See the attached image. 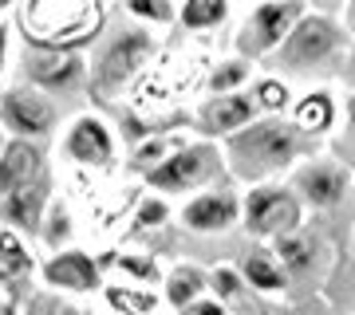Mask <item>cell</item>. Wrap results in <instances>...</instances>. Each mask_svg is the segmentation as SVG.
<instances>
[{
	"mask_svg": "<svg viewBox=\"0 0 355 315\" xmlns=\"http://www.w3.org/2000/svg\"><path fill=\"white\" fill-rule=\"evenodd\" d=\"M308 150H312V138L284 114H261V118H253L249 126H241L237 134L225 138L229 170L249 186L272 181L277 174L292 170Z\"/></svg>",
	"mask_w": 355,
	"mask_h": 315,
	"instance_id": "cell-1",
	"label": "cell"
},
{
	"mask_svg": "<svg viewBox=\"0 0 355 315\" xmlns=\"http://www.w3.org/2000/svg\"><path fill=\"white\" fill-rule=\"evenodd\" d=\"M154 51H158V39H154V32L146 24L123 28L119 36H111L103 44L99 60L91 63V83H87L91 95L95 99H114L154 60Z\"/></svg>",
	"mask_w": 355,
	"mask_h": 315,
	"instance_id": "cell-2",
	"label": "cell"
},
{
	"mask_svg": "<svg viewBox=\"0 0 355 315\" xmlns=\"http://www.w3.org/2000/svg\"><path fill=\"white\" fill-rule=\"evenodd\" d=\"M225 165V154L214 142H182L162 165H154L146 174V186L158 189L162 197L166 193H193V189H205L209 181H221Z\"/></svg>",
	"mask_w": 355,
	"mask_h": 315,
	"instance_id": "cell-3",
	"label": "cell"
},
{
	"mask_svg": "<svg viewBox=\"0 0 355 315\" xmlns=\"http://www.w3.org/2000/svg\"><path fill=\"white\" fill-rule=\"evenodd\" d=\"M245 228L253 237L280 240L288 233H300L304 225V201L292 186H277V181H261L245 193Z\"/></svg>",
	"mask_w": 355,
	"mask_h": 315,
	"instance_id": "cell-4",
	"label": "cell"
},
{
	"mask_svg": "<svg viewBox=\"0 0 355 315\" xmlns=\"http://www.w3.org/2000/svg\"><path fill=\"white\" fill-rule=\"evenodd\" d=\"M20 63H24V83L40 87L44 95H71L83 83H91V63L79 48L28 44Z\"/></svg>",
	"mask_w": 355,
	"mask_h": 315,
	"instance_id": "cell-5",
	"label": "cell"
},
{
	"mask_svg": "<svg viewBox=\"0 0 355 315\" xmlns=\"http://www.w3.org/2000/svg\"><path fill=\"white\" fill-rule=\"evenodd\" d=\"M340 51H343V28L324 12H308L288 32V39L280 44L277 63L284 71H312V67H324L328 60H336Z\"/></svg>",
	"mask_w": 355,
	"mask_h": 315,
	"instance_id": "cell-6",
	"label": "cell"
},
{
	"mask_svg": "<svg viewBox=\"0 0 355 315\" xmlns=\"http://www.w3.org/2000/svg\"><path fill=\"white\" fill-rule=\"evenodd\" d=\"M308 16L304 0H265L257 4L245 28L237 32V51L245 60H265V55H277L280 44L288 39V32Z\"/></svg>",
	"mask_w": 355,
	"mask_h": 315,
	"instance_id": "cell-7",
	"label": "cell"
},
{
	"mask_svg": "<svg viewBox=\"0 0 355 315\" xmlns=\"http://www.w3.org/2000/svg\"><path fill=\"white\" fill-rule=\"evenodd\" d=\"M0 126L8 138H28V142H44L55 134L60 126V111L55 102L32 83H16V87L0 91Z\"/></svg>",
	"mask_w": 355,
	"mask_h": 315,
	"instance_id": "cell-8",
	"label": "cell"
},
{
	"mask_svg": "<svg viewBox=\"0 0 355 315\" xmlns=\"http://www.w3.org/2000/svg\"><path fill=\"white\" fill-rule=\"evenodd\" d=\"M60 150L71 165H83V170H111L114 158H119V134L103 123L99 114H76L64 130V142Z\"/></svg>",
	"mask_w": 355,
	"mask_h": 315,
	"instance_id": "cell-9",
	"label": "cell"
},
{
	"mask_svg": "<svg viewBox=\"0 0 355 315\" xmlns=\"http://www.w3.org/2000/svg\"><path fill=\"white\" fill-rule=\"evenodd\" d=\"M40 280L64 296H95L103 291V260L87 249H60L40 264Z\"/></svg>",
	"mask_w": 355,
	"mask_h": 315,
	"instance_id": "cell-10",
	"label": "cell"
},
{
	"mask_svg": "<svg viewBox=\"0 0 355 315\" xmlns=\"http://www.w3.org/2000/svg\"><path fill=\"white\" fill-rule=\"evenodd\" d=\"M241 213H245V201L237 197V189L214 186V189L193 193L190 201L182 205L178 221L190 233H225V228H233L241 221Z\"/></svg>",
	"mask_w": 355,
	"mask_h": 315,
	"instance_id": "cell-11",
	"label": "cell"
},
{
	"mask_svg": "<svg viewBox=\"0 0 355 315\" xmlns=\"http://www.w3.org/2000/svg\"><path fill=\"white\" fill-rule=\"evenodd\" d=\"M292 189L300 193V201L308 209H331L347 197L352 189V174L347 165L336 162V158H316V162H304L292 177Z\"/></svg>",
	"mask_w": 355,
	"mask_h": 315,
	"instance_id": "cell-12",
	"label": "cell"
},
{
	"mask_svg": "<svg viewBox=\"0 0 355 315\" xmlns=\"http://www.w3.org/2000/svg\"><path fill=\"white\" fill-rule=\"evenodd\" d=\"M261 114V102H257L253 91H229V95H209V99L198 107V130L205 138H229L237 134L241 126H249Z\"/></svg>",
	"mask_w": 355,
	"mask_h": 315,
	"instance_id": "cell-13",
	"label": "cell"
},
{
	"mask_svg": "<svg viewBox=\"0 0 355 315\" xmlns=\"http://www.w3.org/2000/svg\"><path fill=\"white\" fill-rule=\"evenodd\" d=\"M48 205H51V177L44 174L36 181H28V186L12 189L8 197H0V221L8 228H20L24 237H40Z\"/></svg>",
	"mask_w": 355,
	"mask_h": 315,
	"instance_id": "cell-14",
	"label": "cell"
},
{
	"mask_svg": "<svg viewBox=\"0 0 355 315\" xmlns=\"http://www.w3.org/2000/svg\"><path fill=\"white\" fill-rule=\"evenodd\" d=\"M44 150L40 142H28V138H8V146L0 150V197H8L12 189L28 186L44 177Z\"/></svg>",
	"mask_w": 355,
	"mask_h": 315,
	"instance_id": "cell-15",
	"label": "cell"
},
{
	"mask_svg": "<svg viewBox=\"0 0 355 315\" xmlns=\"http://www.w3.org/2000/svg\"><path fill=\"white\" fill-rule=\"evenodd\" d=\"M241 276L249 280V288L253 291H272V296H280V291L288 288V268L280 264L277 249H249V256L241 260Z\"/></svg>",
	"mask_w": 355,
	"mask_h": 315,
	"instance_id": "cell-16",
	"label": "cell"
},
{
	"mask_svg": "<svg viewBox=\"0 0 355 315\" xmlns=\"http://www.w3.org/2000/svg\"><path fill=\"white\" fill-rule=\"evenodd\" d=\"M205 291H209V272H202L198 264H174L162 280V300L174 312L190 307L193 300H202Z\"/></svg>",
	"mask_w": 355,
	"mask_h": 315,
	"instance_id": "cell-17",
	"label": "cell"
},
{
	"mask_svg": "<svg viewBox=\"0 0 355 315\" xmlns=\"http://www.w3.org/2000/svg\"><path fill=\"white\" fill-rule=\"evenodd\" d=\"M36 252H32V237H24L20 228L0 225V276L4 280H24L36 272Z\"/></svg>",
	"mask_w": 355,
	"mask_h": 315,
	"instance_id": "cell-18",
	"label": "cell"
},
{
	"mask_svg": "<svg viewBox=\"0 0 355 315\" xmlns=\"http://www.w3.org/2000/svg\"><path fill=\"white\" fill-rule=\"evenodd\" d=\"M292 123L300 126L308 138L328 134L331 126H336V99H331L328 91H312V95H304L292 107Z\"/></svg>",
	"mask_w": 355,
	"mask_h": 315,
	"instance_id": "cell-19",
	"label": "cell"
},
{
	"mask_svg": "<svg viewBox=\"0 0 355 315\" xmlns=\"http://www.w3.org/2000/svg\"><path fill=\"white\" fill-rule=\"evenodd\" d=\"M103 300H107L111 315H154L162 296H154L150 288H139V284H103Z\"/></svg>",
	"mask_w": 355,
	"mask_h": 315,
	"instance_id": "cell-20",
	"label": "cell"
},
{
	"mask_svg": "<svg viewBox=\"0 0 355 315\" xmlns=\"http://www.w3.org/2000/svg\"><path fill=\"white\" fill-rule=\"evenodd\" d=\"M209 291H214L217 300L233 303V307H245V312L261 315V307H257L253 300H249V280L241 276V268H229V264H217L214 272H209Z\"/></svg>",
	"mask_w": 355,
	"mask_h": 315,
	"instance_id": "cell-21",
	"label": "cell"
},
{
	"mask_svg": "<svg viewBox=\"0 0 355 315\" xmlns=\"http://www.w3.org/2000/svg\"><path fill=\"white\" fill-rule=\"evenodd\" d=\"M229 20V0H182L178 24L186 32H209Z\"/></svg>",
	"mask_w": 355,
	"mask_h": 315,
	"instance_id": "cell-22",
	"label": "cell"
},
{
	"mask_svg": "<svg viewBox=\"0 0 355 315\" xmlns=\"http://www.w3.org/2000/svg\"><path fill=\"white\" fill-rule=\"evenodd\" d=\"M103 268H114V272H123L130 276L135 284H162V268L154 256H142V252H107L103 256Z\"/></svg>",
	"mask_w": 355,
	"mask_h": 315,
	"instance_id": "cell-23",
	"label": "cell"
},
{
	"mask_svg": "<svg viewBox=\"0 0 355 315\" xmlns=\"http://www.w3.org/2000/svg\"><path fill=\"white\" fill-rule=\"evenodd\" d=\"M178 146H182V138H178V134H170V130H154L150 138H142L139 146H135V154H130V165H135L142 177H146L154 165H162L166 158L178 150Z\"/></svg>",
	"mask_w": 355,
	"mask_h": 315,
	"instance_id": "cell-24",
	"label": "cell"
},
{
	"mask_svg": "<svg viewBox=\"0 0 355 315\" xmlns=\"http://www.w3.org/2000/svg\"><path fill=\"white\" fill-rule=\"evenodd\" d=\"M277 256L280 264L288 268V276H304L308 268L316 264V240L308 233H288L277 240Z\"/></svg>",
	"mask_w": 355,
	"mask_h": 315,
	"instance_id": "cell-25",
	"label": "cell"
},
{
	"mask_svg": "<svg viewBox=\"0 0 355 315\" xmlns=\"http://www.w3.org/2000/svg\"><path fill=\"white\" fill-rule=\"evenodd\" d=\"M249 79H253V60H245V55H237V60H221L214 67L209 83H205V91H209V95L245 91V83H249Z\"/></svg>",
	"mask_w": 355,
	"mask_h": 315,
	"instance_id": "cell-26",
	"label": "cell"
},
{
	"mask_svg": "<svg viewBox=\"0 0 355 315\" xmlns=\"http://www.w3.org/2000/svg\"><path fill=\"white\" fill-rule=\"evenodd\" d=\"M71 237V209H67L64 197H51L48 205V217H44V228H40V244L51 252H60Z\"/></svg>",
	"mask_w": 355,
	"mask_h": 315,
	"instance_id": "cell-27",
	"label": "cell"
},
{
	"mask_svg": "<svg viewBox=\"0 0 355 315\" xmlns=\"http://www.w3.org/2000/svg\"><path fill=\"white\" fill-rule=\"evenodd\" d=\"M130 16L146 28H162V24H174L178 12H174V0H127Z\"/></svg>",
	"mask_w": 355,
	"mask_h": 315,
	"instance_id": "cell-28",
	"label": "cell"
},
{
	"mask_svg": "<svg viewBox=\"0 0 355 315\" xmlns=\"http://www.w3.org/2000/svg\"><path fill=\"white\" fill-rule=\"evenodd\" d=\"M32 315H95V312L83 307V303H76L71 296H64V291L48 288V296H36V300H32Z\"/></svg>",
	"mask_w": 355,
	"mask_h": 315,
	"instance_id": "cell-29",
	"label": "cell"
},
{
	"mask_svg": "<svg viewBox=\"0 0 355 315\" xmlns=\"http://www.w3.org/2000/svg\"><path fill=\"white\" fill-rule=\"evenodd\" d=\"M162 221H170V201H166L162 193L142 197L139 209H135V233H142V228H158Z\"/></svg>",
	"mask_w": 355,
	"mask_h": 315,
	"instance_id": "cell-30",
	"label": "cell"
},
{
	"mask_svg": "<svg viewBox=\"0 0 355 315\" xmlns=\"http://www.w3.org/2000/svg\"><path fill=\"white\" fill-rule=\"evenodd\" d=\"M257 102H261V114H284L288 111V87L280 79H261L253 87Z\"/></svg>",
	"mask_w": 355,
	"mask_h": 315,
	"instance_id": "cell-31",
	"label": "cell"
},
{
	"mask_svg": "<svg viewBox=\"0 0 355 315\" xmlns=\"http://www.w3.org/2000/svg\"><path fill=\"white\" fill-rule=\"evenodd\" d=\"M178 315H229V307L217 296H202V300H193L190 307H182Z\"/></svg>",
	"mask_w": 355,
	"mask_h": 315,
	"instance_id": "cell-32",
	"label": "cell"
},
{
	"mask_svg": "<svg viewBox=\"0 0 355 315\" xmlns=\"http://www.w3.org/2000/svg\"><path fill=\"white\" fill-rule=\"evenodd\" d=\"M12 28L0 24V83H4V71H8V44H12V36H8Z\"/></svg>",
	"mask_w": 355,
	"mask_h": 315,
	"instance_id": "cell-33",
	"label": "cell"
},
{
	"mask_svg": "<svg viewBox=\"0 0 355 315\" xmlns=\"http://www.w3.org/2000/svg\"><path fill=\"white\" fill-rule=\"evenodd\" d=\"M343 118H347V134L355 138V91L343 99Z\"/></svg>",
	"mask_w": 355,
	"mask_h": 315,
	"instance_id": "cell-34",
	"label": "cell"
},
{
	"mask_svg": "<svg viewBox=\"0 0 355 315\" xmlns=\"http://www.w3.org/2000/svg\"><path fill=\"white\" fill-rule=\"evenodd\" d=\"M4 146H8V138H4V126H0V150H4Z\"/></svg>",
	"mask_w": 355,
	"mask_h": 315,
	"instance_id": "cell-35",
	"label": "cell"
},
{
	"mask_svg": "<svg viewBox=\"0 0 355 315\" xmlns=\"http://www.w3.org/2000/svg\"><path fill=\"white\" fill-rule=\"evenodd\" d=\"M352 24H355V0H352Z\"/></svg>",
	"mask_w": 355,
	"mask_h": 315,
	"instance_id": "cell-36",
	"label": "cell"
},
{
	"mask_svg": "<svg viewBox=\"0 0 355 315\" xmlns=\"http://www.w3.org/2000/svg\"><path fill=\"white\" fill-rule=\"evenodd\" d=\"M0 280H4V276H0Z\"/></svg>",
	"mask_w": 355,
	"mask_h": 315,
	"instance_id": "cell-37",
	"label": "cell"
}]
</instances>
